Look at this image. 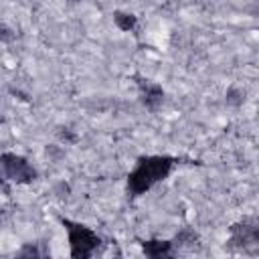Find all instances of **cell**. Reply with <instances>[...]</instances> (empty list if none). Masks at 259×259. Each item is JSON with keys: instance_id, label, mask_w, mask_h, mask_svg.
<instances>
[{"instance_id": "cell-1", "label": "cell", "mask_w": 259, "mask_h": 259, "mask_svg": "<svg viewBox=\"0 0 259 259\" xmlns=\"http://www.w3.org/2000/svg\"><path fill=\"white\" fill-rule=\"evenodd\" d=\"M184 158L178 156H168V154H150V156H140L134 164V168L127 174L125 180V190L130 198H138L148 194L156 184L164 182L180 164Z\"/></svg>"}, {"instance_id": "cell-7", "label": "cell", "mask_w": 259, "mask_h": 259, "mask_svg": "<svg viewBox=\"0 0 259 259\" xmlns=\"http://www.w3.org/2000/svg\"><path fill=\"white\" fill-rule=\"evenodd\" d=\"M14 259H53V255H51V249L47 243L30 241V243H24L14 253Z\"/></svg>"}, {"instance_id": "cell-6", "label": "cell", "mask_w": 259, "mask_h": 259, "mask_svg": "<svg viewBox=\"0 0 259 259\" xmlns=\"http://www.w3.org/2000/svg\"><path fill=\"white\" fill-rule=\"evenodd\" d=\"M138 95H140V101L144 103V107L150 111H156L164 101V89L158 83L144 79V77H138Z\"/></svg>"}, {"instance_id": "cell-4", "label": "cell", "mask_w": 259, "mask_h": 259, "mask_svg": "<svg viewBox=\"0 0 259 259\" xmlns=\"http://www.w3.org/2000/svg\"><path fill=\"white\" fill-rule=\"evenodd\" d=\"M2 178L14 184H30L38 178L36 168L20 154L4 152L2 154Z\"/></svg>"}, {"instance_id": "cell-5", "label": "cell", "mask_w": 259, "mask_h": 259, "mask_svg": "<svg viewBox=\"0 0 259 259\" xmlns=\"http://www.w3.org/2000/svg\"><path fill=\"white\" fill-rule=\"evenodd\" d=\"M140 247L146 259H180L170 239H142Z\"/></svg>"}, {"instance_id": "cell-8", "label": "cell", "mask_w": 259, "mask_h": 259, "mask_svg": "<svg viewBox=\"0 0 259 259\" xmlns=\"http://www.w3.org/2000/svg\"><path fill=\"white\" fill-rule=\"evenodd\" d=\"M113 20H115V24L121 28V30H132L134 26H136V16L134 14H123V12H115L113 14Z\"/></svg>"}, {"instance_id": "cell-2", "label": "cell", "mask_w": 259, "mask_h": 259, "mask_svg": "<svg viewBox=\"0 0 259 259\" xmlns=\"http://www.w3.org/2000/svg\"><path fill=\"white\" fill-rule=\"evenodd\" d=\"M225 249L241 257H259V214H243L229 225Z\"/></svg>"}, {"instance_id": "cell-9", "label": "cell", "mask_w": 259, "mask_h": 259, "mask_svg": "<svg viewBox=\"0 0 259 259\" xmlns=\"http://www.w3.org/2000/svg\"><path fill=\"white\" fill-rule=\"evenodd\" d=\"M115 259H121V257H115Z\"/></svg>"}, {"instance_id": "cell-3", "label": "cell", "mask_w": 259, "mask_h": 259, "mask_svg": "<svg viewBox=\"0 0 259 259\" xmlns=\"http://www.w3.org/2000/svg\"><path fill=\"white\" fill-rule=\"evenodd\" d=\"M61 225L67 233L69 259H93V255L101 247V237L97 235V231L67 217H61Z\"/></svg>"}]
</instances>
